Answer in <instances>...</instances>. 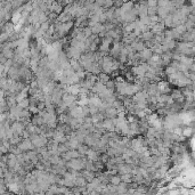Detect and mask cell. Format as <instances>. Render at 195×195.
I'll use <instances>...</instances> for the list:
<instances>
[{"mask_svg": "<svg viewBox=\"0 0 195 195\" xmlns=\"http://www.w3.org/2000/svg\"><path fill=\"white\" fill-rule=\"evenodd\" d=\"M79 155L78 154V152L77 151H71V152H68L67 154H66V159L67 160H71V159H75Z\"/></svg>", "mask_w": 195, "mask_h": 195, "instance_id": "277c9868", "label": "cell"}, {"mask_svg": "<svg viewBox=\"0 0 195 195\" xmlns=\"http://www.w3.org/2000/svg\"><path fill=\"white\" fill-rule=\"evenodd\" d=\"M140 56H142L144 59H148L152 56V50L151 49H147V48H144L142 50V53H140Z\"/></svg>", "mask_w": 195, "mask_h": 195, "instance_id": "7a4b0ae2", "label": "cell"}, {"mask_svg": "<svg viewBox=\"0 0 195 195\" xmlns=\"http://www.w3.org/2000/svg\"><path fill=\"white\" fill-rule=\"evenodd\" d=\"M162 30H163V25L162 24H159V23H156V24H154V26L152 27V31H153V33H161L162 32Z\"/></svg>", "mask_w": 195, "mask_h": 195, "instance_id": "3957f363", "label": "cell"}, {"mask_svg": "<svg viewBox=\"0 0 195 195\" xmlns=\"http://www.w3.org/2000/svg\"><path fill=\"white\" fill-rule=\"evenodd\" d=\"M83 166H84V163L80 160H77V159H73L70 163H68V167L73 168V169H75V170H80Z\"/></svg>", "mask_w": 195, "mask_h": 195, "instance_id": "6da1fadb", "label": "cell"}, {"mask_svg": "<svg viewBox=\"0 0 195 195\" xmlns=\"http://www.w3.org/2000/svg\"><path fill=\"white\" fill-rule=\"evenodd\" d=\"M112 183L113 184H114V185H119V183H120V181H121V178H120V177H115V178H112Z\"/></svg>", "mask_w": 195, "mask_h": 195, "instance_id": "5b68a950", "label": "cell"}]
</instances>
